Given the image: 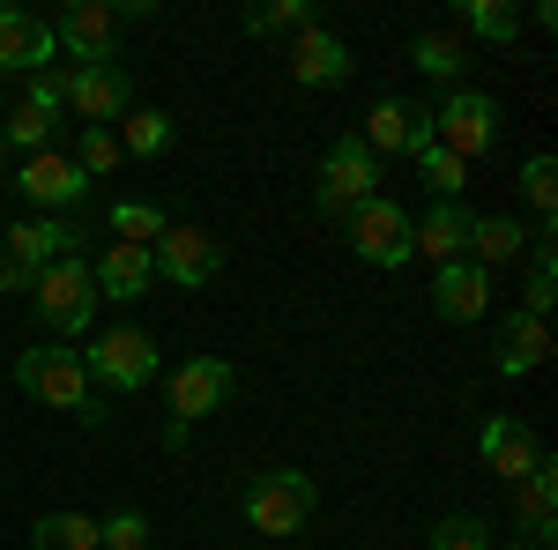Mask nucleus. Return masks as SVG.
<instances>
[{"label": "nucleus", "mask_w": 558, "mask_h": 550, "mask_svg": "<svg viewBox=\"0 0 558 550\" xmlns=\"http://www.w3.org/2000/svg\"><path fill=\"white\" fill-rule=\"evenodd\" d=\"M544 357H551V328H544L536 313H507L499 335H492V365H499L507 380H529Z\"/></svg>", "instance_id": "19"}, {"label": "nucleus", "mask_w": 558, "mask_h": 550, "mask_svg": "<svg viewBox=\"0 0 558 550\" xmlns=\"http://www.w3.org/2000/svg\"><path fill=\"white\" fill-rule=\"evenodd\" d=\"M410 60H417L425 75H439V83H462V68H470V52L447 38V30H425V38L410 45Z\"/></svg>", "instance_id": "27"}, {"label": "nucleus", "mask_w": 558, "mask_h": 550, "mask_svg": "<svg viewBox=\"0 0 558 550\" xmlns=\"http://www.w3.org/2000/svg\"><path fill=\"white\" fill-rule=\"evenodd\" d=\"M23 105H31V112H45V120H60V112H68V68H38Z\"/></svg>", "instance_id": "36"}, {"label": "nucleus", "mask_w": 558, "mask_h": 550, "mask_svg": "<svg viewBox=\"0 0 558 550\" xmlns=\"http://www.w3.org/2000/svg\"><path fill=\"white\" fill-rule=\"evenodd\" d=\"M558 305V246H551V231H536V254H529V297H521V313H551Z\"/></svg>", "instance_id": "25"}, {"label": "nucleus", "mask_w": 558, "mask_h": 550, "mask_svg": "<svg viewBox=\"0 0 558 550\" xmlns=\"http://www.w3.org/2000/svg\"><path fill=\"white\" fill-rule=\"evenodd\" d=\"M432 142L447 149V157H484L492 142H499V97H484V89H454L439 112H432Z\"/></svg>", "instance_id": "7"}, {"label": "nucleus", "mask_w": 558, "mask_h": 550, "mask_svg": "<svg viewBox=\"0 0 558 550\" xmlns=\"http://www.w3.org/2000/svg\"><path fill=\"white\" fill-rule=\"evenodd\" d=\"M462 23H470L476 38H492V45L521 38V8H507V0H462Z\"/></svg>", "instance_id": "28"}, {"label": "nucleus", "mask_w": 558, "mask_h": 550, "mask_svg": "<svg viewBox=\"0 0 558 550\" xmlns=\"http://www.w3.org/2000/svg\"><path fill=\"white\" fill-rule=\"evenodd\" d=\"M172 149V120L165 112H128L120 120V157H165Z\"/></svg>", "instance_id": "26"}, {"label": "nucleus", "mask_w": 558, "mask_h": 550, "mask_svg": "<svg viewBox=\"0 0 558 550\" xmlns=\"http://www.w3.org/2000/svg\"><path fill=\"white\" fill-rule=\"evenodd\" d=\"M52 45H68L75 68H112L120 60V8L112 0H68L52 15Z\"/></svg>", "instance_id": "6"}, {"label": "nucleus", "mask_w": 558, "mask_h": 550, "mask_svg": "<svg viewBox=\"0 0 558 550\" xmlns=\"http://www.w3.org/2000/svg\"><path fill=\"white\" fill-rule=\"evenodd\" d=\"M521 246H529V231H521L514 216H476V231H470V260L492 276L499 260H514Z\"/></svg>", "instance_id": "23"}, {"label": "nucleus", "mask_w": 558, "mask_h": 550, "mask_svg": "<svg viewBox=\"0 0 558 550\" xmlns=\"http://www.w3.org/2000/svg\"><path fill=\"white\" fill-rule=\"evenodd\" d=\"M432 313L447 320V328H470L492 313V276L476 268V260H447L439 276H432Z\"/></svg>", "instance_id": "15"}, {"label": "nucleus", "mask_w": 558, "mask_h": 550, "mask_svg": "<svg viewBox=\"0 0 558 550\" xmlns=\"http://www.w3.org/2000/svg\"><path fill=\"white\" fill-rule=\"evenodd\" d=\"M52 134H60V120H45V112H31V105H15V120L0 127V142H15V149H52Z\"/></svg>", "instance_id": "33"}, {"label": "nucleus", "mask_w": 558, "mask_h": 550, "mask_svg": "<svg viewBox=\"0 0 558 550\" xmlns=\"http://www.w3.org/2000/svg\"><path fill=\"white\" fill-rule=\"evenodd\" d=\"M231 387H239V372H231V357H186L172 372V424H165V447H186V431L202 417H216L223 402H231Z\"/></svg>", "instance_id": "3"}, {"label": "nucleus", "mask_w": 558, "mask_h": 550, "mask_svg": "<svg viewBox=\"0 0 558 550\" xmlns=\"http://www.w3.org/2000/svg\"><path fill=\"white\" fill-rule=\"evenodd\" d=\"M149 260H157V276H172L179 291H202L223 268V246H216L209 231H194V223H165V239L149 246Z\"/></svg>", "instance_id": "11"}, {"label": "nucleus", "mask_w": 558, "mask_h": 550, "mask_svg": "<svg viewBox=\"0 0 558 550\" xmlns=\"http://www.w3.org/2000/svg\"><path fill=\"white\" fill-rule=\"evenodd\" d=\"M97 550H149V521H142V513H112V521H97Z\"/></svg>", "instance_id": "37"}, {"label": "nucleus", "mask_w": 558, "mask_h": 550, "mask_svg": "<svg viewBox=\"0 0 558 550\" xmlns=\"http://www.w3.org/2000/svg\"><path fill=\"white\" fill-rule=\"evenodd\" d=\"M313 23V8L305 0H268V8H246V30L254 38H283V30H305Z\"/></svg>", "instance_id": "31"}, {"label": "nucleus", "mask_w": 558, "mask_h": 550, "mask_svg": "<svg viewBox=\"0 0 558 550\" xmlns=\"http://www.w3.org/2000/svg\"><path fill=\"white\" fill-rule=\"evenodd\" d=\"M476 454H484L492 476H507V484H521V476L544 468V447H536V431H529L521 417H492L484 431H476Z\"/></svg>", "instance_id": "17"}, {"label": "nucleus", "mask_w": 558, "mask_h": 550, "mask_svg": "<svg viewBox=\"0 0 558 550\" xmlns=\"http://www.w3.org/2000/svg\"><path fill=\"white\" fill-rule=\"evenodd\" d=\"M0 149H8V142H0Z\"/></svg>", "instance_id": "40"}, {"label": "nucleus", "mask_w": 558, "mask_h": 550, "mask_svg": "<svg viewBox=\"0 0 558 550\" xmlns=\"http://www.w3.org/2000/svg\"><path fill=\"white\" fill-rule=\"evenodd\" d=\"M31 305H38V328H52V335H83L89 320H97V276H89V260L68 254V260H52V268H38Z\"/></svg>", "instance_id": "2"}, {"label": "nucleus", "mask_w": 558, "mask_h": 550, "mask_svg": "<svg viewBox=\"0 0 558 550\" xmlns=\"http://www.w3.org/2000/svg\"><path fill=\"white\" fill-rule=\"evenodd\" d=\"M15 387L45 402V410H68V417L97 424V387H89V365L83 350H68V342H38V350H23L15 357Z\"/></svg>", "instance_id": "1"}, {"label": "nucleus", "mask_w": 558, "mask_h": 550, "mask_svg": "<svg viewBox=\"0 0 558 550\" xmlns=\"http://www.w3.org/2000/svg\"><path fill=\"white\" fill-rule=\"evenodd\" d=\"M246 521H254V536H299L313 521V476H299V468L260 476L246 491Z\"/></svg>", "instance_id": "9"}, {"label": "nucleus", "mask_w": 558, "mask_h": 550, "mask_svg": "<svg viewBox=\"0 0 558 550\" xmlns=\"http://www.w3.org/2000/svg\"><path fill=\"white\" fill-rule=\"evenodd\" d=\"M380 194V157L357 142V134H343L328 157H320V186H313V209L320 216H350L357 201H373Z\"/></svg>", "instance_id": "4"}, {"label": "nucleus", "mask_w": 558, "mask_h": 550, "mask_svg": "<svg viewBox=\"0 0 558 550\" xmlns=\"http://www.w3.org/2000/svg\"><path fill=\"white\" fill-rule=\"evenodd\" d=\"M373 157H417L432 149V112L417 97H380L373 112H365V134H357Z\"/></svg>", "instance_id": "10"}, {"label": "nucleus", "mask_w": 558, "mask_h": 550, "mask_svg": "<svg viewBox=\"0 0 558 550\" xmlns=\"http://www.w3.org/2000/svg\"><path fill=\"white\" fill-rule=\"evenodd\" d=\"M89 276H97V291L105 297H142L149 283H157V260H149V246H105V254L89 260Z\"/></svg>", "instance_id": "21"}, {"label": "nucleus", "mask_w": 558, "mask_h": 550, "mask_svg": "<svg viewBox=\"0 0 558 550\" xmlns=\"http://www.w3.org/2000/svg\"><path fill=\"white\" fill-rule=\"evenodd\" d=\"M112 239H120V246H157V239H165V216L149 209V201H120V209H112Z\"/></svg>", "instance_id": "30"}, {"label": "nucleus", "mask_w": 558, "mask_h": 550, "mask_svg": "<svg viewBox=\"0 0 558 550\" xmlns=\"http://www.w3.org/2000/svg\"><path fill=\"white\" fill-rule=\"evenodd\" d=\"M31 283H38V276H31V268H15V260L0 254V297H15V291H31Z\"/></svg>", "instance_id": "38"}, {"label": "nucleus", "mask_w": 558, "mask_h": 550, "mask_svg": "<svg viewBox=\"0 0 558 550\" xmlns=\"http://www.w3.org/2000/svg\"><path fill=\"white\" fill-rule=\"evenodd\" d=\"M417 164H425V186L439 201H462V186H470V164H462V157H447V149L432 142V149H417Z\"/></svg>", "instance_id": "29"}, {"label": "nucleus", "mask_w": 558, "mask_h": 550, "mask_svg": "<svg viewBox=\"0 0 558 550\" xmlns=\"http://www.w3.org/2000/svg\"><path fill=\"white\" fill-rule=\"evenodd\" d=\"M551 506H558V468H551V454H544V468L514 484V513H521V536H529V543H551Z\"/></svg>", "instance_id": "22"}, {"label": "nucleus", "mask_w": 558, "mask_h": 550, "mask_svg": "<svg viewBox=\"0 0 558 550\" xmlns=\"http://www.w3.org/2000/svg\"><path fill=\"white\" fill-rule=\"evenodd\" d=\"M31 550H97V521L89 513H38L31 521Z\"/></svg>", "instance_id": "24"}, {"label": "nucleus", "mask_w": 558, "mask_h": 550, "mask_svg": "<svg viewBox=\"0 0 558 550\" xmlns=\"http://www.w3.org/2000/svg\"><path fill=\"white\" fill-rule=\"evenodd\" d=\"M83 223H60V216H31V223H15L8 239H0V254L15 260V268H52V260H68V254H83Z\"/></svg>", "instance_id": "13"}, {"label": "nucleus", "mask_w": 558, "mask_h": 550, "mask_svg": "<svg viewBox=\"0 0 558 550\" xmlns=\"http://www.w3.org/2000/svg\"><path fill=\"white\" fill-rule=\"evenodd\" d=\"M291 75H299L305 89H336V83H350V45L336 38V30H320V23H305L299 45H291Z\"/></svg>", "instance_id": "20"}, {"label": "nucleus", "mask_w": 558, "mask_h": 550, "mask_svg": "<svg viewBox=\"0 0 558 550\" xmlns=\"http://www.w3.org/2000/svg\"><path fill=\"white\" fill-rule=\"evenodd\" d=\"M343 223H350L357 260H373V268H402V260H417V246H410V209H402V201L373 194V201H357Z\"/></svg>", "instance_id": "8"}, {"label": "nucleus", "mask_w": 558, "mask_h": 550, "mask_svg": "<svg viewBox=\"0 0 558 550\" xmlns=\"http://www.w3.org/2000/svg\"><path fill=\"white\" fill-rule=\"evenodd\" d=\"M470 231H476V216L462 209V201H432L425 216H410V246L425 260H470Z\"/></svg>", "instance_id": "18"}, {"label": "nucleus", "mask_w": 558, "mask_h": 550, "mask_svg": "<svg viewBox=\"0 0 558 550\" xmlns=\"http://www.w3.org/2000/svg\"><path fill=\"white\" fill-rule=\"evenodd\" d=\"M499 550H551V543H529V536H521V543H499Z\"/></svg>", "instance_id": "39"}, {"label": "nucleus", "mask_w": 558, "mask_h": 550, "mask_svg": "<svg viewBox=\"0 0 558 550\" xmlns=\"http://www.w3.org/2000/svg\"><path fill=\"white\" fill-rule=\"evenodd\" d=\"M134 105V83L128 68L112 60V68H68V112L89 120V127H112V120H128Z\"/></svg>", "instance_id": "12"}, {"label": "nucleus", "mask_w": 558, "mask_h": 550, "mask_svg": "<svg viewBox=\"0 0 558 550\" xmlns=\"http://www.w3.org/2000/svg\"><path fill=\"white\" fill-rule=\"evenodd\" d=\"M83 365H89V387L142 394V387L157 380V335H142V328H105L97 350H83Z\"/></svg>", "instance_id": "5"}, {"label": "nucleus", "mask_w": 558, "mask_h": 550, "mask_svg": "<svg viewBox=\"0 0 558 550\" xmlns=\"http://www.w3.org/2000/svg\"><path fill=\"white\" fill-rule=\"evenodd\" d=\"M521 194H529V209L551 223V209H558V164L551 157H529V164H521Z\"/></svg>", "instance_id": "34"}, {"label": "nucleus", "mask_w": 558, "mask_h": 550, "mask_svg": "<svg viewBox=\"0 0 558 550\" xmlns=\"http://www.w3.org/2000/svg\"><path fill=\"white\" fill-rule=\"evenodd\" d=\"M15 186H23V201H31V209H75V201L89 194L83 164H75V157H60V149H38L31 164L15 171Z\"/></svg>", "instance_id": "16"}, {"label": "nucleus", "mask_w": 558, "mask_h": 550, "mask_svg": "<svg viewBox=\"0 0 558 550\" xmlns=\"http://www.w3.org/2000/svg\"><path fill=\"white\" fill-rule=\"evenodd\" d=\"M75 164H83V179H105V171L120 164V134H112V127H83V149H75Z\"/></svg>", "instance_id": "35"}, {"label": "nucleus", "mask_w": 558, "mask_h": 550, "mask_svg": "<svg viewBox=\"0 0 558 550\" xmlns=\"http://www.w3.org/2000/svg\"><path fill=\"white\" fill-rule=\"evenodd\" d=\"M425 550H499V543H492V528H484L476 513H447V521L432 528Z\"/></svg>", "instance_id": "32"}, {"label": "nucleus", "mask_w": 558, "mask_h": 550, "mask_svg": "<svg viewBox=\"0 0 558 550\" xmlns=\"http://www.w3.org/2000/svg\"><path fill=\"white\" fill-rule=\"evenodd\" d=\"M52 23H38L31 8H15V0H0V75H38L52 68Z\"/></svg>", "instance_id": "14"}]
</instances>
